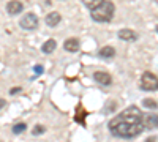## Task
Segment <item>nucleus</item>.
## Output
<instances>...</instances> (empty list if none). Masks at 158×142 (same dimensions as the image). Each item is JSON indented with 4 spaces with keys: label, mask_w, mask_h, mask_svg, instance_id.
<instances>
[{
    "label": "nucleus",
    "mask_w": 158,
    "mask_h": 142,
    "mask_svg": "<svg viewBox=\"0 0 158 142\" xmlns=\"http://www.w3.org/2000/svg\"><path fill=\"white\" fill-rule=\"evenodd\" d=\"M44 131H46V128H44L43 125H35V128H33L32 134H33V136H40V134H43Z\"/></svg>",
    "instance_id": "nucleus-16"
},
{
    "label": "nucleus",
    "mask_w": 158,
    "mask_h": 142,
    "mask_svg": "<svg viewBox=\"0 0 158 142\" xmlns=\"http://www.w3.org/2000/svg\"><path fill=\"white\" fill-rule=\"evenodd\" d=\"M98 55H100L101 59L109 60V59H112V57L115 55V51H114L112 46H104V47H101V49L98 51Z\"/></svg>",
    "instance_id": "nucleus-11"
},
{
    "label": "nucleus",
    "mask_w": 158,
    "mask_h": 142,
    "mask_svg": "<svg viewBox=\"0 0 158 142\" xmlns=\"http://www.w3.org/2000/svg\"><path fill=\"white\" fill-rule=\"evenodd\" d=\"M139 87L144 92H156L158 90V77L150 71H144L142 76H141Z\"/></svg>",
    "instance_id": "nucleus-3"
},
{
    "label": "nucleus",
    "mask_w": 158,
    "mask_h": 142,
    "mask_svg": "<svg viewBox=\"0 0 158 142\" xmlns=\"http://www.w3.org/2000/svg\"><path fill=\"white\" fill-rule=\"evenodd\" d=\"M108 128L112 136L120 139H135L146 128H144V114L139 108L130 106L108 123Z\"/></svg>",
    "instance_id": "nucleus-1"
},
{
    "label": "nucleus",
    "mask_w": 158,
    "mask_h": 142,
    "mask_svg": "<svg viewBox=\"0 0 158 142\" xmlns=\"http://www.w3.org/2000/svg\"><path fill=\"white\" fill-rule=\"evenodd\" d=\"M142 104H144V108H147V109H156V108H158L156 101H153V99H150V98H146V99L142 101Z\"/></svg>",
    "instance_id": "nucleus-15"
},
{
    "label": "nucleus",
    "mask_w": 158,
    "mask_h": 142,
    "mask_svg": "<svg viewBox=\"0 0 158 142\" xmlns=\"http://www.w3.org/2000/svg\"><path fill=\"white\" fill-rule=\"evenodd\" d=\"M22 10H24V5H22V2H19V0H11V2L6 3V11H8L10 16L19 14V13H22Z\"/></svg>",
    "instance_id": "nucleus-7"
},
{
    "label": "nucleus",
    "mask_w": 158,
    "mask_h": 142,
    "mask_svg": "<svg viewBox=\"0 0 158 142\" xmlns=\"http://www.w3.org/2000/svg\"><path fill=\"white\" fill-rule=\"evenodd\" d=\"M94 81L100 85H104V87H109L112 84V77L109 73L106 71H95L94 73Z\"/></svg>",
    "instance_id": "nucleus-5"
},
{
    "label": "nucleus",
    "mask_w": 158,
    "mask_h": 142,
    "mask_svg": "<svg viewBox=\"0 0 158 142\" xmlns=\"http://www.w3.org/2000/svg\"><path fill=\"white\" fill-rule=\"evenodd\" d=\"M56 47H57V43H56V40H48L44 44H43V47H41V51L44 54H52L56 51Z\"/></svg>",
    "instance_id": "nucleus-12"
},
{
    "label": "nucleus",
    "mask_w": 158,
    "mask_h": 142,
    "mask_svg": "<svg viewBox=\"0 0 158 142\" xmlns=\"http://www.w3.org/2000/svg\"><path fill=\"white\" fill-rule=\"evenodd\" d=\"M5 106H6V101H5L3 98H0V109H3Z\"/></svg>",
    "instance_id": "nucleus-19"
},
{
    "label": "nucleus",
    "mask_w": 158,
    "mask_h": 142,
    "mask_svg": "<svg viewBox=\"0 0 158 142\" xmlns=\"http://www.w3.org/2000/svg\"><path fill=\"white\" fill-rule=\"evenodd\" d=\"M90 18L98 24H106L111 22V19L114 18V3L111 0H106L101 5L95 6L94 10H90Z\"/></svg>",
    "instance_id": "nucleus-2"
},
{
    "label": "nucleus",
    "mask_w": 158,
    "mask_h": 142,
    "mask_svg": "<svg viewBox=\"0 0 158 142\" xmlns=\"http://www.w3.org/2000/svg\"><path fill=\"white\" fill-rule=\"evenodd\" d=\"M81 2L89 8V10H94L95 6H98V5H101L103 2H106V0H81Z\"/></svg>",
    "instance_id": "nucleus-13"
},
{
    "label": "nucleus",
    "mask_w": 158,
    "mask_h": 142,
    "mask_svg": "<svg viewBox=\"0 0 158 142\" xmlns=\"http://www.w3.org/2000/svg\"><path fill=\"white\" fill-rule=\"evenodd\" d=\"M38 24H40V19H38L36 14H33V13H27V14L22 16L21 21H19L21 29H24V30H36Z\"/></svg>",
    "instance_id": "nucleus-4"
},
{
    "label": "nucleus",
    "mask_w": 158,
    "mask_h": 142,
    "mask_svg": "<svg viewBox=\"0 0 158 142\" xmlns=\"http://www.w3.org/2000/svg\"><path fill=\"white\" fill-rule=\"evenodd\" d=\"M33 71H35V74H36V76H40V74H43L44 67H43V65H36V67L33 68Z\"/></svg>",
    "instance_id": "nucleus-17"
},
{
    "label": "nucleus",
    "mask_w": 158,
    "mask_h": 142,
    "mask_svg": "<svg viewBox=\"0 0 158 142\" xmlns=\"http://www.w3.org/2000/svg\"><path fill=\"white\" fill-rule=\"evenodd\" d=\"M19 92H21V87H15V88H11V90H10V93H11V95H16V93H19Z\"/></svg>",
    "instance_id": "nucleus-18"
},
{
    "label": "nucleus",
    "mask_w": 158,
    "mask_h": 142,
    "mask_svg": "<svg viewBox=\"0 0 158 142\" xmlns=\"http://www.w3.org/2000/svg\"><path fill=\"white\" fill-rule=\"evenodd\" d=\"M117 35L122 41H136L138 40V33L135 30H131V29H122Z\"/></svg>",
    "instance_id": "nucleus-8"
},
{
    "label": "nucleus",
    "mask_w": 158,
    "mask_h": 142,
    "mask_svg": "<svg viewBox=\"0 0 158 142\" xmlns=\"http://www.w3.org/2000/svg\"><path fill=\"white\" fill-rule=\"evenodd\" d=\"M25 130H27V125H25V123H16V125H13V133H15V134H21Z\"/></svg>",
    "instance_id": "nucleus-14"
},
{
    "label": "nucleus",
    "mask_w": 158,
    "mask_h": 142,
    "mask_svg": "<svg viewBox=\"0 0 158 142\" xmlns=\"http://www.w3.org/2000/svg\"><path fill=\"white\" fill-rule=\"evenodd\" d=\"M63 49L67 51V52H77L79 51V40H76V38H68V40L63 43Z\"/></svg>",
    "instance_id": "nucleus-10"
},
{
    "label": "nucleus",
    "mask_w": 158,
    "mask_h": 142,
    "mask_svg": "<svg viewBox=\"0 0 158 142\" xmlns=\"http://www.w3.org/2000/svg\"><path fill=\"white\" fill-rule=\"evenodd\" d=\"M60 21H62V16L56 11L49 13V14L46 16V25L48 27H57V25L60 24Z\"/></svg>",
    "instance_id": "nucleus-9"
},
{
    "label": "nucleus",
    "mask_w": 158,
    "mask_h": 142,
    "mask_svg": "<svg viewBox=\"0 0 158 142\" xmlns=\"http://www.w3.org/2000/svg\"><path fill=\"white\" fill-rule=\"evenodd\" d=\"M144 128L147 130H156L158 128V114H146L144 115Z\"/></svg>",
    "instance_id": "nucleus-6"
}]
</instances>
